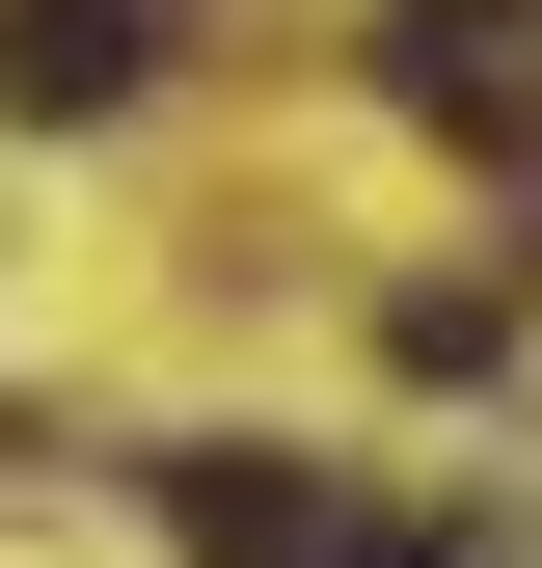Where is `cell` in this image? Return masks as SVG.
I'll return each instance as SVG.
<instances>
[{"mask_svg": "<svg viewBox=\"0 0 542 568\" xmlns=\"http://www.w3.org/2000/svg\"><path fill=\"white\" fill-rule=\"evenodd\" d=\"M163 541H190V568H325V541H353V487L271 460V434H190V460H163Z\"/></svg>", "mask_w": 542, "mask_h": 568, "instance_id": "1", "label": "cell"}, {"mask_svg": "<svg viewBox=\"0 0 542 568\" xmlns=\"http://www.w3.org/2000/svg\"><path fill=\"white\" fill-rule=\"evenodd\" d=\"M163 28H190V0H0V109H28V135H109L136 82H163Z\"/></svg>", "mask_w": 542, "mask_h": 568, "instance_id": "2", "label": "cell"}, {"mask_svg": "<svg viewBox=\"0 0 542 568\" xmlns=\"http://www.w3.org/2000/svg\"><path fill=\"white\" fill-rule=\"evenodd\" d=\"M380 82L434 109V135H515L542 109V0H380Z\"/></svg>", "mask_w": 542, "mask_h": 568, "instance_id": "3", "label": "cell"}, {"mask_svg": "<svg viewBox=\"0 0 542 568\" xmlns=\"http://www.w3.org/2000/svg\"><path fill=\"white\" fill-rule=\"evenodd\" d=\"M325 568H489V541H434V515H353V541H325Z\"/></svg>", "mask_w": 542, "mask_h": 568, "instance_id": "4", "label": "cell"}]
</instances>
